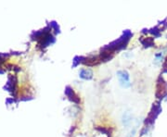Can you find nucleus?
<instances>
[{"label": "nucleus", "instance_id": "1", "mask_svg": "<svg viewBox=\"0 0 167 137\" xmlns=\"http://www.w3.org/2000/svg\"><path fill=\"white\" fill-rule=\"evenodd\" d=\"M117 76H118V79H119L120 84L123 87L128 88L130 85H131V83H130V80H129V75L126 71H118Z\"/></svg>", "mask_w": 167, "mask_h": 137}]
</instances>
